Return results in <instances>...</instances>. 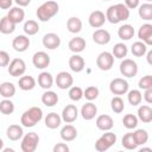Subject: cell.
<instances>
[{
    "mask_svg": "<svg viewBox=\"0 0 152 152\" xmlns=\"http://www.w3.org/2000/svg\"><path fill=\"white\" fill-rule=\"evenodd\" d=\"M61 138L64 141H72L77 138V129L74 125L66 124L65 126L62 127L61 129Z\"/></svg>",
    "mask_w": 152,
    "mask_h": 152,
    "instance_id": "cell-20",
    "label": "cell"
},
{
    "mask_svg": "<svg viewBox=\"0 0 152 152\" xmlns=\"http://www.w3.org/2000/svg\"><path fill=\"white\" fill-rule=\"evenodd\" d=\"M131 52L135 57H142L147 52V45L144 42H141V40L134 42L132 44V46H131Z\"/></svg>",
    "mask_w": 152,
    "mask_h": 152,
    "instance_id": "cell-34",
    "label": "cell"
},
{
    "mask_svg": "<svg viewBox=\"0 0 152 152\" xmlns=\"http://www.w3.org/2000/svg\"><path fill=\"white\" fill-rule=\"evenodd\" d=\"M104 15L106 20H108L110 24H118L129 18V10L125 6V4H116L109 6Z\"/></svg>",
    "mask_w": 152,
    "mask_h": 152,
    "instance_id": "cell-1",
    "label": "cell"
},
{
    "mask_svg": "<svg viewBox=\"0 0 152 152\" xmlns=\"http://www.w3.org/2000/svg\"><path fill=\"white\" fill-rule=\"evenodd\" d=\"M138 120L144 124H150L152 121V108L148 104H142L138 108Z\"/></svg>",
    "mask_w": 152,
    "mask_h": 152,
    "instance_id": "cell-26",
    "label": "cell"
},
{
    "mask_svg": "<svg viewBox=\"0 0 152 152\" xmlns=\"http://www.w3.org/2000/svg\"><path fill=\"white\" fill-rule=\"evenodd\" d=\"M88 23L91 27L94 28H100L104 25L106 23V15L102 11L100 10H95L93 11L90 14H89V18H88Z\"/></svg>",
    "mask_w": 152,
    "mask_h": 152,
    "instance_id": "cell-12",
    "label": "cell"
},
{
    "mask_svg": "<svg viewBox=\"0 0 152 152\" xmlns=\"http://www.w3.org/2000/svg\"><path fill=\"white\" fill-rule=\"evenodd\" d=\"M30 38L26 34H19L12 40V48L17 52H24L30 46Z\"/></svg>",
    "mask_w": 152,
    "mask_h": 152,
    "instance_id": "cell-15",
    "label": "cell"
},
{
    "mask_svg": "<svg viewBox=\"0 0 152 152\" xmlns=\"http://www.w3.org/2000/svg\"><path fill=\"white\" fill-rule=\"evenodd\" d=\"M96 65L102 71L110 70L114 65V56L112 55V52L103 51V52L99 53V56L96 58Z\"/></svg>",
    "mask_w": 152,
    "mask_h": 152,
    "instance_id": "cell-6",
    "label": "cell"
},
{
    "mask_svg": "<svg viewBox=\"0 0 152 152\" xmlns=\"http://www.w3.org/2000/svg\"><path fill=\"white\" fill-rule=\"evenodd\" d=\"M99 88L95 86H89L83 90V97H86L88 101H93L95 99H97L99 96Z\"/></svg>",
    "mask_w": 152,
    "mask_h": 152,
    "instance_id": "cell-44",
    "label": "cell"
},
{
    "mask_svg": "<svg viewBox=\"0 0 152 152\" xmlns=\"http://www.w3.org/2000/svg\"><path fill=\"white\" fill-rule=\"evenodd\" d=\"M55 82H56V86L59 88V89H69L72 83H74V78L71 76V74L66 72V71H61L57 74L56 78H55Z\"/></svg>",
    "mask_w": 152,
    "mask_h": 152,
    "instance_id": "cell-10",
    "label": "cell"
},
{
    "mask_svg": "<svg viewBox=\"0 0 152 152\" xmlns=\"http://www.w3.org/2000/svg\"><path fill=\"white\" fill-rule=\"evenodd\" d=\"M116 142V134L110 132V131H106V133H103L95 142V150L99 152H104L108 148H110Z\"/></svg>",
    "mask_w": 152,
    "mask_h": 152,
    "instance_id": "cell-4",
    "label": "cell"
},
{
    "mask_svg": "<svg viewBox=\"0 0 152 152\" xmlns=\"http://www.w3.org/2000/svg\"><path fill=\"white\" fill-rule=\"evenodd\" d=\"M146 1H147V2H151V1H152V0H146Z\"/></svg>",
    "mask_w": 152,
    "mask_h": 152,
    "instance_id": "cell-55",
    "label": "cell"
},
{
    "mask_svg": "<svg viewBox=\"0 0 152 152\" xmlns=\"http://www.w3.org/2000/svg\"><path fill=\"white\" fill-rule=\"evenodd\" d=\"M138 87L142 90L145 89H148V88H152V76L151 75H145L142 76L139 82H138Z\"/></svg>",
    "mask_w": 152,
    "mask_h": 152,
    "instance_id": "cell-46",
    "label": "cell"
},
{
    "mask_svg": "<svg viewBox=\"0 0 152 152\" xmlns=\"http://www.w3.org/2000/svg\"><path fill=\"white\" fill-rule=\"evenodd\" d=\"M120 72L125 77H134L138 74V64L131 58H124L120 63Z\"/></svg>",
    "mask_w": 152,
    "mask_h": 152,
    "instance_id": "cell-7",
    "label": "cell"
},
{
    "mask_svg": "<svg viewBox=\"0 0 152 152\" xmlns=\"http://www.w3.org/2000/svg\"><path fill=\"white\" fill-rule=\"evenodd\" d=\"M44 122H45V126H46L48 128H50V129H56V128H58V127L61 126V124H62V118H61L59 114H57V113H55V112H51V113H49V114L45 116Z\"/></svg>",
    "mask_w": 152,
    "mask_h": 152,
    "instance_id": "cell-23",
    "label": "cell"
},
{
    "mask_svg": "<svg viewBox=\"0 0 152 152\" xmlns=\"http://www.w3.org/2000/svg\"><path fill=\"white\" fill-rule=\"evenodd\" d=\"M15 30V24L13 21H11L7 15L6 17H2L0 19V32L4 33V34H10V33H13Z\"/></svg>",
    "mask_w": 152,
    "mask_h": 152,
    "instance_id": "cell-35",
    "label": "cell"
},
{
    "mask_svg": "<svg viewBox=\"0 0 152 152\" xmlns=\"http://www.w3.org/2000/svg\"><path fill=\"white\" fill-rule=\"evenodd\" d=\"M70 100L72 101H80L82 97H83V90L81 87H77V86H71L69 88V93H68Z\"/></svg>",
    "mask_w": 152,
    "mask_h": 152,
    "instance_id": "cell-45",
    "label": "cell"
},
{
    "mask_svg": "<svg viewBox=\"0 0 152 152\" xmlns=\"http://www.w3.org/2000/svg\"><path fill=\"white\" fill-rule=\"evenodd\" d=\"M93 40L99 45H107L110 42V33L104 28H97L93 33Z\"/></svg>",
    "mask_w": 152,
    "mask_h": 152,
    "instance_id": "cell-18",
    "label": "cell"
},
{
    "mask_svg": "<svg viewBox=\"0 0 152 152\" xmlns=\"http://www.w3.org/2000/svg\"><path fill=\"white\" fill-rule=\"evenodd\" d=\"M39 137L36 132H28L25 135H23L20 148L23 152H34L38 147Z\"/></svg>",
    "mask_w": 152,
    "mask_h": 152,
    "instance_id": "cell-5",
    "label": "cell"
},
{
    "mask_svg": "<svg viewBox=\"0 0 152 152\" xmlns=\"http://www.w3.org/2000/svg\"><path fill=\"white\" fill-rule=\"evenodd\" d=\"M128 53V48L126 46V44L124 43H116L114 46H113V50H112V55L115 57V58H119V59H122L127 56Z\"/></svg>",
    "mask_w": 152,
    "mask_h": 152,
    "instance_id": "cell-36",
    "label": "cell"
},
{
    "mask_svg": "<svg viewBox=\"0 0 152 152\" xmlns=\"http://www.w3.org/2000/svg\"><path fill=\"white\" fill-rule=\"evenodd\" d=\"M134 33H135V32H134V28H133V26L129 25V24H124V25H121V26L119 27V30H118V36H119V38L122 39V40H129L131 38H133Z\"/></svg>",
    "mask_w": 152,
    "mask_h": 152,
    "instance_id": "cell-31",
    "label": "cell"
},
{
    "mask_svg": "<svg viewBox=\"0 0 152 152\" xmlns=\"http://www.w3.org/2000/svg\"><path fill=\"white\" fill-rule=\"evenodd\" d=\"M6 135L10 140L12 141H17L19 139L23 138L24 135V131H23V127L19 126V125H10L6 129Z\"/></svg>",
    "mask_w": 152,
    "mask_h": 152,
    "instance_id": "cell-24",
    "label": "cell"
},
{
    "mask_svg": "<svg viewBox=\"0 0 152 152\" xmlns=\"http://www.w3.org/2000/svg\"><path fill=\"white\" fill-rule=\"evenodd\" d=\"M69 150H70L69 146L66 144H64V142H58L52 148L53 152H69Z\"/></svg>",
    "mask_w": 152,
    "mask_h": 152,
    "instance_id": "cell-48",
    "label": "cell"
},
{
    "mask_svg": "<svg viewBox=\"0 0 152 152\" xmlns=\"http://www.w3.org/2000/svg\"><path fill=\"white\" fill-rule=\"evenodd\" d=\"M127 100L129 102V104L132 106H139L142 101V94L139 89H133V90H129L127 91Z\"/></svg>",
    "mask_w": 152,
    "mask_h": 152,
    "instance_id": "cell-37",
    "label": "cell"
},
{
    "mask_svg": "<svg viewBox=\"0 0 152 152\" xmlns=\"http://www.w3.org/2000/svg\"><path fill=\"white\" fill-rule=\"evenodd\" d=\"M102 1H109V0H102Z\"/></svg>",
    "mask_w": 152,
    "mask_h": 152,
    "instance_id": "cell-56",
    "label": "cell"
},
{
    "mask_svg": "<svg viewBox=\"0 0 152 152\" xmlns=\"http://www.w3.org/2000/svg\"><path fill=\"white\" fill-rule=\"evenodd\" d=\"M142 97H144V100H145L147 103H152V88L145 89Z\"/></svg>",
    "mask_w": 152,
    "mask_h": 152,
    "instance_id": "cell-50",
    "label": "cell"
},
{
    "mask_svg": "<svg viewBox=\"0 0 152 152\" xmlns=\"http://www.w3.org/2000/svg\"><path fill=\"white\" fill-rule=\"evenodd\" d=\"M37 82H38V84H39L40 88L48 90V89H50V88L52 87V84H53V77H52V75H51L50 72L43 71V72H40V74L38 75Z\"/></svg>",
    "mask_w": 152,
    "mask_h": 152,
    "instance_id": "cell-27",
    "label": "cell"
},
{
    "mask_svg": "<svg viewBox=\"0 0 152 152\" xmlns=\"http://www.w3.org/2000/svg\"><path fill=\"white\" fill-rule=\"evenodd\" d=\"M78 116V109L75 104H66L63 110H62V121L66 122V124H72L74 121H76Z\"/></svg>",
    "mask_w": 152,
    "mask_h": 152,
    "instance_id": "cell-11",
    "label": "cell"
},
{
    "mask_svg": "<svg viewBox=\"0 0 152 152\" xmlns=\"http://www.w3.org/2000/svg\"><path fill=\"white\" fill-rule=\"evenodd\" d=\"M13 0H0V8L2 10H8L12 7Z\"/></svg>",
    "mask_w": 152,
    "mask_h": 152,
    "instance_id": "cell-51",
    "label": "cell"
},
{
    "mask_svg": "<svg viewBox=\"0 0 152 152\" xmlns=\"http://www.w3.org/2000/svg\"><path fill=\"white\" fill-rule=\"evenodd\" d=\"M138 7H139V10H138L139 17L142 20H146V21L152 20V4L151 2H145Z\"/></svg>",
    "mask_w": 152,
    "mask_h": 152,
    "instance_id": "cell-33",
    "label": "cell"
},
{
    "mask_svg": "<svg viewBox=\"0 0 152 152\" xmlns=\"http://www.w3.org/2000/svg\"><path fill=\"white\" fill-rule=\"evenodd\" d=\"M8 66V74L13 77L23 76L26 71V63L21 58H14L10 62Z\"/></svg>",
    "mask_w": 152,
    "mask_h": 152,
    "instance_id": "cell-9",
    "label": "cell"
},
{
    "mask_svg": "<svg viewBox=\"0 0 152 152\" xmlns=\"http://www.w3.org/2000/svg\"><path fill=\"white\" fill-rule=\"evenodd\" d=\"M146 53H147V63H148V64H152V59H151V57H152V51L150 50V51H147Z\"/></svg>",
    "mask_w": 152,
    "mask_h": 152,
    "instance_id": "cell-53",
    "label": "cell"
},
{
    "mask_svg": "<svg viewBox=\"0 0 152 152\" xmlns=\"http://www.w3.org/2000/svg\"><path fill=\"white\" fill-rule=\"evenodd\" d=\"M96 114H97V107H96L91 101L87 102V103L83 104L82 108H81V115H82V118H83L84 120H87V121L93 120V119L96 116Z\"/></svg>",
    "mask_w": 152,
    "mask_h": 152,
    "instance_id": "cell-19",
    "label": "cell"
},
{
    "mask_svg": "<svg viewBox=\"0 0 152 152\" xmlns=\"http://www.w3.org/2000/svg\"><path fill=\"white\" fill-rule=\"evenodd\" d=\"M32 63L37 69H45L50 65V56L44 51H38L32 57Z\"/></svg>",
    "mask_w": 152,
    "mask_h": 152,
    "instance_id": "cell-13",
    "label": "cell"
},
{
    "mask_svg": "<svg viewBox=\"0 0 152 152\" xmlns=\"http://www.w3.org/2000/svg\"><path fill=\"white\" fill-rule=\"evenodd\" d=\"M2 148H4V140L0 138V151H2Z\"/></svg>",
    "mask_w": 152,
    "mask_h": 152,
    "instance_id": "cell-54",
    "label": "cell"
},
{
    "mask_svg": "<svg viewBox=\"0 0 152 152\" xmlns=\"http://www.w3.org/2000/svg\"><path fill=\"white\" fill-rule=\"evenodd\" d=\"M95 124H96V127H97L100 131L106 132V131H110V129L113 128V126H114V120H113V118H112L110 115H108V114H102V115H99V116L96 118Z\"/></svg>",
    "mask_w": 152,
    "mask_h": 152,
    "instance_id": "cell-16",
    "label": "cell"
},
{
    "mask_svg": "<svg viewBox=\"0 0 152 152\" xmlns=\"http://www.w3.org/2000/svg\"><path fill=\"white\" fill-rule=\"evenodd\" d=\"M15 94V86L12 82H2L0 84V96L4 99H11Z\"/></svg>",
    "mask_w": 152,
    "mask_h": 152,
    "instance_id": "cell-30",
    "label": "cell"
},
{
    "mask_svg": "<svg viewBox=\"0 0 152 152\" xmlns=\"http://www.w3.org/2000/svg\"><path fill=\"white\" fill-rule=\"evenodd\" d=\"M0 112L5 115H10L14 112V103L11 99H4L0 101Z\"/></svg>",
    "mask_w": 152,
    "mask_h": 152,
    "instance_id": "cell-42",
    "label": "cell"
},
{
    "mask_svg": "<svg viewBox=\"0 0 152 152\" xmlns=\"http://www.w3.org/2000/svg\"><path fill=\"white\" fill-rule=\"evenodd\" d=\"M58 100H59L58 99V95L55 91L49 90V89L46 91H44L43 95H42V102L46 107H53V106H56L57 102H58Z\"/></svg>",
    "mask_w": 152,
    "mask_h": 152,
    "instance_id": "cell-29",
    "label": "cell"
},
{
    "mask_svg": "<svg viewBox=\"0 0 152 152\" xmlns=\"http://www.w3.org/2000/svg\"><path fill=\"white\" fill-rule=\"evenodd\" d=\"M121 144L126 150H135L138 147V145L134 140L133 133H126L121 139Z\"/></svg>",
    "mask_w": 152,
    "mask_h": 152,
    "instance_id": "cell-41",
    "label": "cell"
},
{
    "mask_svg": "<svg viewBox=\"0 0 152 152\" xmlns=\"http://www.w3.org/2000/svg\"><path fill=\"white\" fill-rule=\"evenodd\" d=\"M139 2H140V0H125V6L128 10H133L139 6Z\"/></svg>",
    "mask_w": 152,
    "mask_h": 152,
    "instance_id": "cell-49",
    "label": "cell"
},
{
    "mask_svg": "<svg viewBox=\"0 0 152 152\" xmlns=\"http://www.w3.org/2000/svg\"><path fill=\"white\" fill-rule=\"evenodd\" d=\"M23 28H24V32H25L26 36H34L39 31V25H38V23L36 20L30 19V20L25 21Z\"/></svg>",
    "mask_w": 152,
    "mask_h": 152,
    "instance_id": "cell-38",
    "label": "cell"
},
{
    "mask_svg": "<svg viewBox=\"0 0 152 152\" xmlns=\"http://www.w3.org/2000/svg\"><path fill=\"white\" fill-rule=\"evenodd\" d=\"M10 55L7 51H4V50H0V68H4V66H7L10 64Z\"/></svg>",
    "mask_w": 152,
    "mask_h": 152,
    "instance_id": "cell-47",
    "label": "cell"
},
{
    "mask_svg": "<svg viewBox=\"0 0 152 152\" xmlns=\"http://www.w3.org/2000/svg\"><path fill=\"white\" fill-rule=\"evenodd\" d=\"M14 2H15L18 6H20V7H26V6L30 5L31 0H14Z\"/></svg>",
    "mask_w": 152,
    "mask_h": 152,
    "instance_id": "cell-52",
    "label": "cell"
},
{
    "mask_svg": "<svg viewBox=\"0 0 152 152\" xmlns=\"http://www.w3.org/2000/svg\"><path fill=\"white\" fill-rule=\"evenodd\" d=\"M122 124L127 129H134L138 126V118L134 114H126L122 119Z\"/></svg>",
    "mask_w": 152,
    "mask_h": 152,
    "instance_id": "cell-43",
    "label": "cell"
},
{
    "mask_svg": "<svg viewBox=\"0 0 152 152\" xmlns=\"http://www.w3.org/2000/svg\"><path fill=\"white\" fill-rule=\"evenodd\" d=\"M110 108H112V110L114 112V113H116V114H120V113H122L124 112V109H125V102H124V100L120 97V96H114L112 100H110Z\"/></svg>",
    "mask_w": 152,
    "mask_h": 152,
    "instance_id": "cell-40",
    "label": "cell"
},
{
    "mask_svg": "<svg viewBox=\"0 0 152 152\" xmlns=\"http://www.w3.org/2000/svg\"><path fill=\"white\" fill-rule=\"evenodd\" d=\"M138 38L144 42L146 45H151L152 44V25L146 23V24H142L140 27H139V31H138Z\"/></svg>",
    "mask_w": 152,
    "mask_h": 152,
    "instance_id": "cell-17",
    "label": "cell"
},
{
    "mask_svg": "<svg viewBox=\"0 0 152 152\" xmlns=\"http://www.w3.org/2000/svg\"><path fill=\"white\" fill-rule=\"evenodd\" d=\"M66 28L70 33H78L82 30V20L77 17H70L66 21Z\"/></svg>",
    "mask_w": 152,
    "mask_h": 152,
    "instance_id": "cell-32",
    "label": "cell"
},
{
    "mask_svg": "<svg viewBox=\"0 0 152 152\" xmlns=\"http://www.w3.org/2000/svg\"><path fill=\"white\" fill-rule=\"evenodd\" d=\"M36 80L30 76V75H25V76H21L19 78V82H18V86L21 90L24 91H28V90H32L34 87H36Z\"/></svg>",
    "mask_w": 152,
    "mask_h": 152,
    "instance_id": "cell-28",
    "label": "cell"
},
{
    "mask_svg": "<svg viewBox=\"0 0 152 152\" xmlns=\"http://www.w3.org/2000/svg\"><path fill=\"white\" fill-rule=\"evenodd\" d=\"M133 137H134V140H135V142H137L138 146L145 145L148 141V133H147L146 129H142V128L135 129L133 132Z\"/></svg>",
    "mask_w": 152,
    "mask_h": 152,
    "instance_id": "cell-39",
    "label": "cell"
},
{
    "mask_svg": "<svg viewBox=\"0 0 152 152\" xmlns=\"http://www.w3.org/2000/svg\"><path fill=\"white\" fill-rule=\"evenodd\" d=\"M128 87H129L128 86V82L126 80L121 78V77H116V78L112 80L110 83H109V90H110V93L114 94V95H118V96L125 95L128 91Z\"/></svg>",
    "mask_w": 152,
    "mask_h": 152,
    "instance_id": "cell-8",
    "label": "cell"
},
{
    "mask_svg": "<svg viewBox=\"0 0 152 152\" xmlns=\"http://www.w3.org/2000/svg\"><path fill=\"white\" fill-rule=\"evenodd\" d=\"M86 66V62L82 56L75 53L69 58V68L74 72H81Z\"/></svg>",
    "mask_w": 152,
    "mask_h": 152,
    "instance_id": "cell-21",
    "label": "cell"
},
{
    "mask_svg": "<svg viewBox=\"0 0 152 152\" xmlns=\"http://www.w3.org/2000/svg\"><path fill=\"white\" fill-rule=\"evenodd\" d=\"M7 18L17 25V24H19V23H21V21L24 20V18H25V12H24V10H23L20 6L12 7V8L8 11V13H7Z\"/></svg>",
    "mask_w": 152,
    "mask_h": 152,
    "instance_id": "cell-25",
    "label": "cell"
},
{
    "mask_svg": "<svg viewBox=\"0 0 152 152\" xmlns=\"http://www.w3.org/2000/svg\"><path fill=\"white\" fill-rule=\"evenodd\" d=\"M42 43L44 45V48L49 49V50H55L61 45V38L57 33L53 32H49L46 34H44Z\"/></svg>",
    "mask_w": 152,
    "mask_h": 152,
    "instance_id": "cell-14",
    "label": "cell"
},
{
    "mask_svg": "<svg viewBox=\"0 0 152 152\" xmlns=\"http://www.w3.org/2000/svg\"><path fill=\"white\" fill-rule=\"evenodd\" d=\"M59 11V5L53 1V0H46L45 2H43L36 12V15L38 18V20L40 21H49L51 18H53Z\"/></svg>",
    "mask_w": 152,
    "mask_h": 152,
    "instance_id": "cell-2",
    "label": "cell"
},
{
    "mask_svg": "<svg viewBox=\"0 0 152 152\" xmlns=\"http://www.w3.org/2000/svg\"><path fill=\"white\" fill-rule=\"evenodd\" d=\"M43 119V110L39 107H31L26 109L20 118V124L24 127H33Z\"/></svg>",
    "mask_w": 152,
    "mask_h": 152,
    "instance_id": "cell-3",
    "label": "cell"
},
{
    "mask_svg": "<svg viewBox=\"0 0 152 152\" xmlns=\"http://www.w3.org/2000/svg\"><path fill=\"white\" fill-rule=\"evenodd\" d=\"M86 45H87V43L82 37H74V38L70 39V42L68 44V48L71 52L80 53L86 49Z\"/></svg>",
    "mask_w": 152,
    "mask_h": 152,
    "instance_id": "cell-22",
    "label": "cell"
}]
</instances>
